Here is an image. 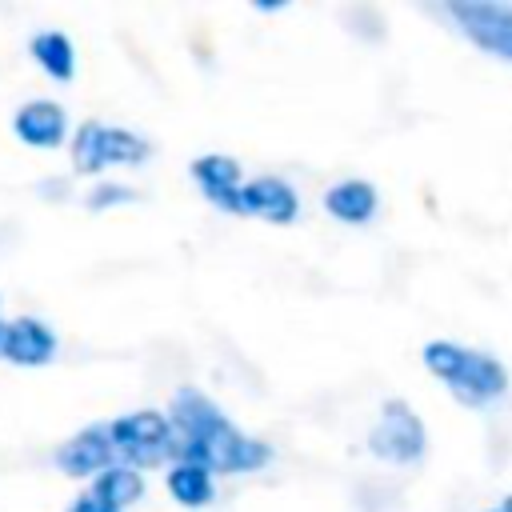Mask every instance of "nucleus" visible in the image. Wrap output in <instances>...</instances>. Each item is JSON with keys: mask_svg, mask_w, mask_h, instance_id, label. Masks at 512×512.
I'll return each mask as SVG.
<instances>
[{"mask_svg": "<svg viewBox=\"0 0 512 512\" xmlns=\"http://www.w3.org/2000/svg\"><path fill=\"white\" fill-rule=\"evenodd\" d=\"M32 56H36V64L48 72V76H56V80H72V72H76V52H72V40L64 36V32H36L32 36Z\"/></svg>", "mask_w": 512, "mask_h": 512, "instance_id": "obj_14", "label": "nucleus"}, {"mask_svg": "<svg viewBox=\"0 0 512 512\" xmlns=\"http://www.w3.org/2000/svg\"><path fill=\"white\" fill-rule=\"evenodd\" d=\"M444 12L460 24V32L484 52L512 60V4L496 0H448Z\"/></svg>", "mask_w": 512, "mask_h": 512, "instance_id": "obj_6", "label": "nucleus"}, {"mask_svg": "<svg viewBox=\"0 0 512 512\" xmlns=\"http://www.w3.org/2000/svg\"><path fill=\"white\" fill-rule=\"evenodd\" d=\"M148 156V140L132 128H112L100 120H84L72 136L76 172H100L108 164H140Z\"/></svg>", "mask_w": 512, "mask_h": 512, "instance_id": "obj_4", "label": "nucleus"}, {"mask_svg": "<svg viewBox=\"0 0 512 512\" xmlns=\"http://www.w3.org/2000/svg\"><path fill=\"white\" fill-rule=\"evenodd\" d=\"M104 428H108L112 452L124 456L128 468H136V464L148 468V464H160V460H168V456L176 452L172 424H168V416L156 412V408L128 412V416H120V420H112V424H104Z\"/></svg>", "mask_w": 512, "mask_h": 512, "instance_id": "obj_3", "label": "nucleus"}, {"mask_svg": "<svg viewBox=\"0 0 512 512\" xmlns=\"http://www.w3.org/2000/svg\"><path fill=\"white\" fill-rule=\"evenodd\" d=\"M124 200H136V192L124 184H100V188H92L88 208H108V204H124Z\"/></svg>", "mask_w": 512, "mask_h": 512, "instance_id": "obj_16", "label": "nucleus"}, {"mask_svg": "<svg viewBox=\"0 0 512 512\" xmlns=\"http://www.w3.org/2000/svg\"><path fill=\"white\" fill-rule=\"evenodd\" d=\"M92 496H100L104 504H112V508L120 512V508H128V504H136V500L144 496V480H140V472L128 468V464H112V468L96 472Z\"/></svg>", "mask_w": 512, "mask_h": 512, "instance_id": "obj_13", "label": "nucleus"}, {"mask_svg": "<svg viewBox=\"0 0 512 512\" xmlns=\"http://www.w3.org/2000/svg\"><path fill=\"white\" fill-rule=\"evenodd\" d=\"M12 128L32 148H56L64 140V132H68V112L56 100H32V104H24L16 112Z\"/></svg>", "mask_w": 512, "mask_h": 512, "instance_id": "obj_10", "label": "nucleus"}, {"mask_svg": "<svg viewBox=\"0 0 512 512\" xmlns=\"http://www.w3.org/2000/svg\"><path fill=\"white\" fill-rule=\"evenodd\" d=\"M0 356L12 360V364H48L56 356V336L48 324H40L36 316H20L12 324H4V336H0Z\"/></svg>", "mask_w": 512, "mask_h": 512, "instance_id": "obj_8", "label": "nucleus"}, {"mask_svg": "<svg viewBox=\"0 0 512 512\" xmlns=\"http://www.w3.org/2000/svg\"><path fill=\"white\" fill-rule=\"evenodd\" d=\"M0 336H4V320H0Z\"/></svg>", "mask_w": 512, "mask_h": 512, "instance_id": "obj_19", "label": "nucleus"}, {"mask_svg": "<svg viewBox=\"0 0 512 512\" xmlns=\"http://www.w3.org/2000/svg\"><path fill=\"white\" fill-rule=\"evenodd\" d=\"M424 444H428V432H424V420L408 408V400H384L380 408V420L376 428L368 432V448L384 460H396V464H412L424 456Z\"/></svg>", "mask_w": 512, "mask_h": 512, "instance_id": "obj_5", "label": "nucleus"}, {"mask_svg": "<svg viewBox=\"0 0 512 512\" xmlns=\"http://www.w3.org/2000/svg\"><path fill=\"white\" fill-rule=\"evenodd\" d=\"M324 208H328L336 220H344V224H364V220H372V212H376V188H372L368 180H356V176L336 180V184L324 192Z\"/></svg>", "mask_w": 512, "mask_h": 512, "instance_id": "obj_12", "label": "nucleus"}, {"mask_svg": "<svg viewBox=\"0 0 512 512\" xmlns=\"http://www.w3.org/2000/svg\"><path fill=\"white\" fill-rule=\"evenodd\" d=\"M420 356H424L428 372H436L452 388V396L464 404H488V400L504 396V388H508V368L496 356L464 348L456 340H428Z\"/></svg>", "mask_w": 512, "mask_h": 512, "instance_id": "obj_2", "label": "nucleus"}, {"mask_svg": "<svg viewBox=\"0 0 512 512\" xmlns=\"http://www.w3.org/2000/svg\"><path fill=\"white\" fill-rule=\"evenodd\" d=\"M168 424H172V440L180 460L200 464L208 472H252L260 464H268V444L244 436L204 392L196 388H180L172 396L168 408Z\"/></svg>", "mask_w": 512, "mask_h": 512, "instance_id": "obj_1", "label": "nucleus"}, {"mask_svg": "<svg viewBox=\"0 0 512 512\" xmlns=\"http://www.w3.org/2000/svg\"><path fill=\"white\" fill-rule=\"evenodd\" d=\"M192 176H196V184L204 188V196H208L212 204H220L224 212H236L240 164H236L232 156H220V152L196 156V160H192Z\"/></svg>", "mask_w": 512, "mask_h": 512, "instance_id": "obj_11", "label": "nucleus"}, {"mask_svg": "<svg viewBox=\"0 0 512 512\" xmlns=\"http://www.w3.org/2000/svg\"><path fill=\"white\" fill-rule=\"evenodd\" d=\"M68 512H116V508H112V504H104L100 496L84 492V496H76V500L68 504Z\"/></svg>", "mask_w": 512, "mask_h": 512, "instance_id": "obj_17", "label": "nucleus"}, {"mask_svg": "<svg viewBox=\"0 0 512 512\" xmlns=\"http://www.w3.org/2000/svg\"><path fill=\"white\" fill-rule=\"evenodd\" d=\"M116 452H112V440H108V428L96 424V428H84L76 436H68L60 448H56V464L68 472V476H92V472H104L112 468Z\"/></svg>", "mask_w": 512, "mask_h": 512, "instance_id": "obj_9", "label": "nucleus"}, {"mask_svg": "<svg viewBox=\"0 0 512 512\" xmlns=\"http://www.w3.org/2000/svg\"><path fill=\"white\" fill-rule=\"evenodd\" d=\"M236 212L264 216L272 224H292L296 212H300V200H296V188L288 180H280V176H256V180H244L240 184Z\"/></svg>", "mask_w": 512, "mask_h": 512, "instance_id": "obj_7", "label": "nucleus"}, {"mask_svg": "<svg viewBox=\"0 0 512 512\" xmlns=\"http://www.w3.org/2000/svg\"><path fill=\"white\" fill-rule=\"evenodd\" d=\"M168 492H172L180 504L200 508V504H208V500H212V472H208V468H200V464L180 460V464H172V468H168Z\"/></svg>", "mask_w": 512, "mask_h": 512, "instance_id": "obj_15", "label": "nucleus"}, {"mask_svg": "<svg viewBox=\"0 0 512 512\" xmlns=\"http://www.w3.org/2000/svg\"><path fill=\"white\" fill-rule=\"evenodd\" d=\"M488 512H512V496H508V500H500V504H496V508H488Z\"/></svg>", "mask_w": 512, "mask_h": 512, "instance_id": "obj_18", "label": "nucleus"}]
</instances>
